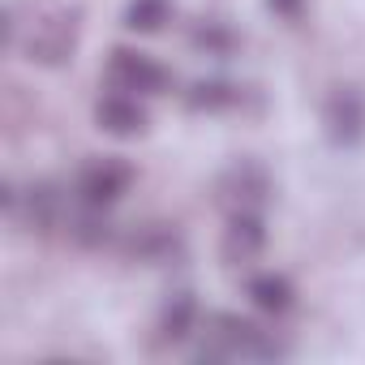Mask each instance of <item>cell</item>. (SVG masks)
I'll use <instances>...</instances> for the list:
<instances>
[{"instance_id": "obj_10", "label": "cell", "mask_w": 365, "mask_h": 365, "mask_svg": "<svg viewBox=\"0 0 365 365\" xmlns=\"http://www.w3.org/2000/svg\"><path fill=\"white\" fill-rule=\"evenodd\" d=\"M146 120L150 116H146L142 95H129V91L112 86L95 99V125L112 138H138V133H146Z\"/></svg>"}, {"instance_id": "obj_11", "label": "cell", "mask_w": 365, "mask_h": 365, "mask_svg": "<svg viewBox=\"0 0 365 365\" xmlns=\"http://www.w3.org/2000/svg\"><path fill=\"white\" fill-rule=\"evenodd\" d=\"M202 327V309H198V297L194 292H172L155 318V339L163 348H180V344H190Z\"/></svg>"}, {"instance_id": "obj_1", "label": "cell", "mask_w": 365, "mask_h": 365, "mask_svg": "<svg viewBox=\"0 0 365 365\" xmlns=\"http://www.w3.org/2000/svg\"><path fill=\"white\" fill-rule=\"evenodd\" d=\"M194 339H198L194 356L207 361V365H215V361H279V356H288V344L275 331H267V327H258V322H250L241 314H228V309L207 314Z\"/></svg>"}, {"instance_id": "obj_2", "label": "cell", "mask_w": 365, "mask_h": 365, "mask_svg": "<svg viewBox=\"0 0 365 365\" xmlns=\"http://www.w3.org/2000/svg\"><path fill=\"white\" fill-rule=\"evenodd\" d=\"M73 194H65L56 180H31V185H9L5 190V215L26 228V232H65L69 211H73Z\"/></svg>"}, {"instance_id": "obj_3", "label": "cell", "mask_w": 365, "mask_h": 365, "mask_svg": "<svg viewBox=\"0 0 365 365\" xmlns=\"http://www.w3.org/2000/svg\"><path fill=\"white\" fill-rule=\"evenodd\" d=\"M275 185H271V172L258 159H237L215 176V202L237 215V211H262L271 202Z\"/></svg>"}, {"instance_id": "obj_9", "label": "cell", "mask_w": 365, "mask_h": 365, "mask_svg": "<svg viewBox=\"0 0 365 365\" xmlns=\"http://www.w3.org/2000/svg\"><path fill=\"white\" fill-rule=\"evenodd\" d=\"M267 250V220L262 211H237L228 215V228H224V241H220V258L228 267H250L258 262Z\"/></svg>"}, {"instance_id": "obj_16", "label": "cell", "mask_w": 365, "mask_h": 365, "mask_svg": "<svg viewBox=\"0 0 365 365\" xmlns=\"http://www.w3.org/2000/svg\"><path fill=\"white\" fill-rule=\"evenodd\" d=\"M267 9L279 14V18H297V14L305 9V0H267Z\"/></svg>"}, {"instance_id": "obj_8", "label": "cell", "mask_w": 365, "mask_h": 365, "mask_svg": "<svg viewBox=\"0 0 365 365\" xmlns=\"http://www.w3.org/2000/svg\"><path fill=\"white\" fill-rule=\"evenodd\" d=\"M116 250L142 267H172L185 258V237L176 224H138L116 241Z\"/></svg>"}, {"instance_id": "obj_14", "label": "cell", "mask_w": 365, "mask_h": 365, "mask_svg": "<svg viewBox=\"0 0 365 365\" xmlns=\"http://www.w3.org/2000/svg\"><path fill=\"white\" fill-rule=\"evenodd\" d=\"M241 31H232L224 18H198V22H190V48L198 52V56H232V52H241Z\"/></svg>"}, {"instance_id": "obj_13", "label": "cell", "mask_w": 365, "mask_h": 365, "mask_svg": "<svg viewBox=\"0 0 365 365\" xmlns=\"http://www.w3.org/2000/svg\"><path fill=\"white\" fill-rule=\"evenodd\" d=\"M245 103V91L228 78H202L185 91V108L190 112H207V116H220V112H237Z\"/></svg>"}, {"instance_id": "obj_12", "label": "cell", "mask_w": 365, "mask_h": 365, "mask_svg": "<svg viewBox=\"0 0 365 365\" xmlns=\"http://www.w3.org/2000/svg\"><path fill=\"white\" fill-rule=\"evenodd\" d=\"M245 297H250L262 314H271V318H284V314H292V305H297V288H292V279L279 275V271H258V275H250V279H245Z\"/></svg>"}, {"instance_id": "obj_4", "label": "cell", "mask_w": 365, "mask_h": 365, "mask_svg": "<svg viewBox=\"0 0 365 365\" xmlns=\"http://www.w3.org/2000/svg\"><path fill=\"white\" fill-rule=\"evenodd\" d=\"M129 190H133V168H129L125 159H116V155L91 159V163H82L78 176H73V198L86 202V207H99V211L116 207Z\"/></svg>"}, {"instance_id": "obj_5", "label": "cell", "mask_w": 365, "mask_h": 365, "mask_svg": "<svg viewBox=\"0 0 365 365\" xmlns=\"http://www.w3.org/2000/svg\"><path fill=\"white\" fill-rule=\"evenodd\" d=\"M18 48L31 65H65V61H73V48H78V18L48 14V18L31 22L26 39H18Z\"/></svg>"}, {"instance_id": "obj_7", "label": "cell", "mask_w": 365, "mask_h": 365, "mask_svg": "<svg viewBox=\"0 0 365 365\" xmlns=\"http://www.w3.org/2000/svg\"><path fill=\"white\" fill-rule=\"evenodd\" d=\"M322 133L335 150H356L365 142V95L356 86H335L322 103Z\"/></svg>"}, {"instance_id": "obj_6", "label": "cell", "mask_w": 365, "mask_h": 365, "mask_svg": "<svg viewBox=\"0 0 365 365\" xmlns=\"http://www.w3.org/2000/svg\"><path fill=\"white\" fill-rule=\"evenodd\" d=\"M103 73H108V86L129 91V95H168L172 91V73L155 56L133 52V48H112Z\"/></svg>"}, {"instance_id": "obj_15", "label": "cell", "mask_w": 365, "mask_h": 365, "mask_svg": "<svg viewBox=\"0 0 365 365\" xmlns=\"http://www.w3.org/2000/svg\"><path fill=\"white\" fill-rule=\"evenodd\" d=\"M172 14H176L172 0H129L125 14H120V22H125V31H133V35H159V31L172 22Z\"/></svg>"}]
</instances>
